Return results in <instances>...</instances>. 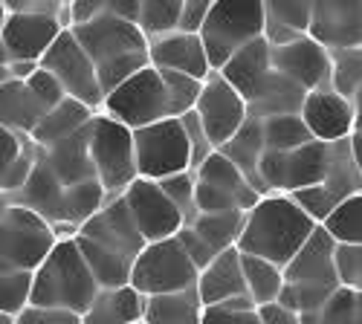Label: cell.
<instances>
[{
  "label": "cell",
  "mask_w": 362,
  "mask_h": 324,
  "mask_svg": "<svg viewBox=\"0 0 362 324\" xmlns=\"http://www.w3.org/2000/svg\"><path fill=\"white\" fill-rule=\"evenodd\" d=\"M316 229L319 223L290 194H269L247 215L238 249L287 270Z\"/></svg>",
  "instance_id": "1"
},
{
  "label": "cell",
  "mask_w": 362,
  "mask_h": 324,
  "mask_svg": "<svg viewBox=\"0 0 362 324\" xmlns=\"http://www.w3.org/2000/svg\"><path fill=\"white\" fill-rule=\"evenodd\" d=\"M73 35L90 55V61L96 64L99 81L105 99L122 87L128 78L151 67V41L136 23L119 20L113 15H99L93 23L76 26Z\"/></svg>",
  "instance_id": "2"
},
{
  "label": "cell",
  "mask_w": 362,
  "mask_h": 324,
  "mask_svg": "<svg viewBox=\"0 0 362 324\" xmlns=\"http://www.w3.org/2000/svg\"><path fill=\"white\" fill-rule=\"evenodd\" d=\"M102 292L96 275L90 272L87 260L76 244V238H64L55 252L41 263L35 272V292L33 304L38 307H62L84 316L90 304Z\"/></svg>",
  "instance_id": "3"
},
{
  "label": "cell",
  "mask_w": 362,
  "mask_h": 324,
  "mask_svg": "<svg viewBox=\"0 0 362 324\" xmlns=\"http://www.w3.org/2000/svg\"><path fill=\"white\" fill-rule=\"evenodd\" d=\"M62 244L58 229L26 205L0 209V272H38Z\"/></svg>",
  "instance_id": "4"
},
{
  "label": "cell",
  "mask_w": 362,
  "mask_h": 324,
  "mask_svg": "<svg viewBox=\"0 0 362 324\" xmlns=\"http://www.w3.org/2000/svg\"><path fill=\"white\" fill-rule=\"evenodd\" d=\"M90 154H93L96 180L102 183L107 200L125 197V191L139 180L134 131L105 113H96L90 125Z\"/></svg>",
  "instance_id": "5"
},
{
  "label": "cell",
  "mask_w": 362,
  "mask_h": 324,
  "mask_svg": "<svg viewBox=\"0 0 362 324\" xmlns=\"http://www.w3.org/2000/svg\"><path fill=\"white\" fill-rule=\"evenodd\" d=\"M264 29L267 15L261 0H247V4H221V0H215L212 15H209L200 32L212 70L221 73L240 49L264 38Z\"/></svg>",
  "instance_id": "6"
},
{
  "label": "cell",
  "mask_w": 362,
  "mask_h": 324,
  "mask_svg": "<svg viewBox=\"0 0 362 324\" xmlns=\"http://www.w3.org/2000/svg\"><path fill=\"white\" fill-rule=\"evenodd\" d=\"M102 113L116 122H122L131 131H142L148 125H157L165 119H177L165 78L157 67H145L142 73L128 78L122 87H116L105 99Z\"/></svg>",
  "instance_id": "7"
},
{
  "label": "cell",
  "mask_w": 362,
  "mask_h": 324,
  "mask_svg": "<svg viewBox=\"0 0 362 324\" xmlns=\"http://www.w3.org/2000/svg\"><path fill=\"white\" fill-rule=\"evenodd\" d=\"M197 212L200 215H223V212H252L264 194L247 180L226 154L215 151L197 171Z\"/></svg>",
  "instance_id": "8"
},
{
  "label": "cell",
  "mask_w": 362,
  "mask_h": 324,
  "mask_svg": "<svg viewBox=\"0 0 362 324\" xmlns=\"http://www.w3.org/2000/svg\"><path fill=\"white\" fill-rule=\"evenodd\" d=\"M200 270L183 249L180 238H168L160 244H148L139 260L134 263L131 287L139 289L145 299L154 296H171V292H183L197 287Z\"/></svg>",
  "instance_id": "9"
},
{
  "label": "cell",
  "mask_w": 362,
  "mask_h": 324,
  "mask_svg": "<svg viewBox=\"0 0 362 324\" xmlns=\"http://www.w3.org/2000/svg\"><path fill=\"white\" fill-rule=\"evenodd\" d=\"M134 145L142 180L163 183L168 176L192 171V142L183 119H165L134 131Z\"/></svg>",
  "instance_id": "10"
},
{
  "label": "cell",
  "mask_w": 362,
  "mask_h": 324,
  "mask_svg": "<svg viewBox=\"0 0 362 324\" xmlns=\"http://www.w3.org/2000/svg\"><path fill=\"white\" fill-rule=\"evenodd\" d=\"M337 145L327 142H310L305 148L290 151V154H264L261 160V183L267 197L269 194H296L325 183V176L334 162Z\"/></svg>",
  "instance_id": "11"
},
{
  "label": "cell",
  "mask_w": 362,
  "mask_h": 324,
  "mask_svg": "<svg viewBox=\"0 0 362 324\" xmlns=\"http://www.w3.org/2000/svg\"><path fill=\"white\" fill-rule=\"evenodd\" d=\"M41 67L62 81V87L67 90L70 99H76V102L87 104L90 110L102 113L105 90H102L96 64L90 61V55L84 52V47L73 35V29L62 32V38H58L52 44V49L41 58Z\"/></svg>",
  "instance_id": "12"
},
{
  "label": "cell",
  "mask_w": 362,
  "mask_h": 324,
  "mask_svg": "<svg viewBox=\"0 0 362 324\" xmlns=\"http://www.w3.org/2000/svg\"><path fill=\"white\" fill-rule=\"evenodd\" d=\"M0 67L12 61H41L67 29L52 15L38 12H9L0 6Z\"/></svg>",
  "instance_id": "13"
},
{
  "label": "cell",
  "mask_w": 362,
  "mask_h": 324,
  "mask_svg": "<svg viewBox=\"0 0 362 324\" xmlns=\"http://www.w3.org/2000/svg\"><path fill=\"white\" fill-rule=\"evenodd\" d=\"M194 113L200 116V122H203L209 139H212V145L218 151L226 148V145L240 133V128L250 122L247 99L240 96L221 73H212L203 81V93H200Z\"/></svg>",
  "instance_id": "14"
},
{
  "label": "cell",
  "mask_w": 362,
  "mask_h": 324,
  "mask_svg": "<svg viewBox=\"0 0 362 324\" xmlns=\"http://www.w3.org/2000/svg\"><path fill=\"white\" fill-rule=\"evenodd\" d=\"M78 238L96 244L99 249L122 258V260H131V263H136L148 246V241L142 238V232H139V226L128 209L125 197L110 200L96 217H90L78 229Z\"/></svg>",
  "instance_id": "15"
},
{
  "label": "cell",
  "mask_w": 362,
  "mask_h": 324,
  "mask_svg": "<svg viewBox=\"0 0 362 324\" xmlns=\"http://www.w3.org/2000/svg\"><path fill=\"white\" fill-rule=\"evenodd\" d=\"M125 203L142 232L148 244H160L168 238H177L186 229V217L171 203V197L163 191L160 183L154 180H139L125 191Z\"/></svg>",
  "instance_id": "16"
},
{
  "label": "cell",
  "mask_w": 362,
  "mask_h": 324,
  "mask_svg": "<svg viewBox=\"0 0 362 324\" xmlns=\"http://www.w3.org/2000/svg\"><path fill=\"white\" fill-rule=\"evenodd\" d=\"M273 70L298 84L305 93H319L334 87V52L316 38L305 35L296 44L273 49Z\"/></svg>",
  "instance_id": "17"
},
{
  "label": "cell",
  "mask_w": 362,
  "mask_h": 324,
  "mask_svg": "<svg viewBox=\"0 0 362 324\" xmlns=\"http://www.w3.org/2000/svg\"><path fill=\"white\" fill-rule=\"evenodd\" d=\"M310 38L330 52L362 49V0H319Z\"/></svg>",
  "instance_id": "18"
},
{
  "label": "cell",
  "mask_w": 362,
  "mask_h": 324,
  "mask_svg": "<svg viewBox=\"0 0 362 324\" xmlns=\"http://www.w3.org/2000/svg\"><path fill=\"white\" fill-rule=\"evenodd\" d=\"M301 119L308 122L316 142H327V145L348 142L359 125L354 102L339 96L334 87H330V90L310 93L305 107H301Z\"/></svg>",
  "instance_id": "19"
},
{
  "label": "cell",
  "mask_w": 362,
  "mask_h": 324,
  "mask_svg": "<svg viewBox=\"0 0 362 324\" xmlns=\"http://www.w3.org/2000/svg\"><path fill=\"white\" fill-rule=\"evenodd\" d=\"M287 284H308L322 289H339V270H337V241L319 226L313 238L301 246V252L290 260L284 270Z\"/></svg>",
  "instance_id": "20"
},
{
  "label": "cell",
  "mask_w": 362,
  "mask_h": 324,
  "mask_svg": "<svg viewBox=\"0 0 362 324\" xmlns=\"http://www.w3.org/2000/svg\"><path fill=\"white\" fill-rule=\"evenodd\" d=\"M151 67L183 73V76H192L200 81H206L215 73L212 64H209V52L203 47V38L186 35V32H174L168 38H160L151 44Z\"/></svg>",
  "instance_id": "21"
},
{
  "label": "cell",
  "mask_w": 362,
  "mask_h": 324,
  "mask_svg": "<svg viewBox=\"0 0 362 324\" xmlns=\"http://www.w3.org/2000/svg\"><path fill=\"white\" fill-rule=\"evenodd\" d=\"M197 292L206 307H218L229 299L250 296L247 292V275H244V260H240V249H229L218 255L209 267L200 272Z\"/></svg>",
  "instance_id": "22"
},
{
  "label": "cell",
  "mask_w": 362,
  "mask_h": 324,
  "mask_svg": "<svg viewBox=\"0 0 362 324\" xmlns=\"http://www.w3.org/2000/svg\"><path fill=\"white\" fill-rule=\"evenodd\" d=\"M90 125L84 131H78L76 136L58 142L55 148H41V157L47 160L52 174L64 186H81V183L96 180L93 154H90Z\"/></svg>",
  "instance_id": "23"
},
{
  "label": "cell",
  "mask_w": 362,
  "mask_h": 324,
  "mask_svg": "<svg viewBox=\"0 0 362 324\" xmlns=\"http://www.w3.org/2000/svg\"><path fill=\"white\" fill-rule=\"evenodd\" d=\"M221 76L235 87V90L252 102V96L261 90V84L273 76V47L267 44V38L252 41L250 47L240 49L232 61L221 70Z\"/></svg>",
  "instance_id": "24"
},
{
  "label": "cell",
  "mask_w": 362,
  "mask_h": 324,
  "mask_svg": "<svg viewBox=\"0 0 362 324\" xmlns=\"http://www.w3.org/2000/svg\"><path fill=\"white\" fill-rule=\"evenodd\" d=\"M44 116H47V110L33 96L26 81H4L0 84V128L33 136L35 128L44 122Z\"/></svg>",
  "instance_id": "25"
},
{
  "label": "cell",
  "mask_w": 362,
  "mask_h": 324,
  "mask_svg": "<svg viewBox=\"0 0 362 324\" xmlns=\"http://www.w3.org/2000/svg\"><path fill=\"white\" fill-rule=\"evenodd\" d=\"M310 93H305L298 84H293L290 78H284L281 73L273 70L261 90L252 96L250 102V119H258V122H267L273 119V116H296L301 113Z\"/></svg>",
  "instance_id": "26"
},
{
  "label": "cell",
  "mask_w": 362,
  "mask_h": 324,
  "mask_svg": "<svg viewBox=\"0 0 362 324\" xmlns=\"http://www.w3.org/2000/svg\"><path fill=\"white\" fill-rule=\"evenodd\" d=\"M81 318H84V324H142L145 321V296L139 289H134L131 284L102 289Z\"/></svg>",
  "instance_id": "27"
},
{
  "label": "cell",
  "mask_w": 362,
  "mask_h": 324,
  "mask_svg": "<svg viewBox=\"0 0 362 324\" xmlns=\"http://www.w3.org/2000/svg\"><path fill=\"white\" fill-rule=\"evenodd\" d=\"M93 119H96V110H90L87 104H81L76 99H67L64 104H58L52 113L44 116V122L33 133V142L38 148H55L58 142H64V139L76 136L78 131H84Z\"/></svg>",
  "instance_id": "28"
},
{
  "label": "cell",
  "mask_w": 362,
  "mask_h": 324,
  "mask_svg": "<svg viewBox=\"0 0 362 324\" xmlns=\"http://www.w3.org/2000/svg\"><path fill=\"white\" fill-rule=\"evenodd\" d=\"M206 304L197 287L145 299V324H203Z\"/></svg>",
  "instance_id": "29"
},
{
  "label": "cell",
  "mask_w": 362,
  "mask_h": 324,
  "mask_svg": "<svg viewBox=\"0 0 362 324\" xmlns=\"http://www.w3.org/2000/svg\"><path fill=\"white\" fill-rule=\"evenodd\" d=\"M221 154H226L240 171L247 174V180L267 197L264 183H261V174H258L261 160H264V154H267V145H264V122L250 119L244 128H240V133L226 145V148H221Z\"/></svg>",
  "instance_id": "30"
},
{
  "label": "cell",
  "mask_w": 362,
  "mask_h": 324,
  "mask_svg": "<svg viewBox=\"0 0 362 324\" xmlns=\"http://www.w3.org/2000/svg\"><path fill=\"white\" fill-rule=\"evenodd\" d=\"M244 226H247V212H223V215H197V220L189 229H194V234L203 244L223 255L229 249H238Z\"/></svg>",
  "instance_id": "31"
},
{
  "label": "cell",
  "mask_w": 362,
  "mask_h": 324,
  "mask_svg": "<svg viewBox=\"0 0 362 324\" xmlns=\"http://www.w3.org/2000/svg\"><path fill=\"white\" fill-rule=\"evenodd\" d=\"M240 260H244V275H247V292L252 296V301L258 307H269V304H279L281 292L287 287L284 281V270L269 263L264 258L255 255H244L240 252Z\"/></svg>",
  "instance_id": "32"
},
{
  "label": "cell",
  "mask_w": 362,
  "mask_h": 324,
  "mask_svg": "<svg viewBox=\"0 0 362 324\" xmlns=\"http://www.w3.org/2000/svg\"><path fill=\"white\" fill-rule=\"evenodd\" d=\"M316 142L308 122L301 119V113L296 116H273V119L264 122V145L267 154H290L298 151L305 145Z\"/></svg>",
  "instance_id": "33"
},
{
  "label": "cell",
  "mask_w": 362,
  "mask_h": 324,
  "mask_svg": "<svg viewBox=\"0 0 362 324\" xmlns=\"http://www.w3.org/2000/svg\"><path fill=\"white\" fill-rule=\"evenodd\" d=\"M180 15H183V0H142V12H139L136 26L145 32V38L154 44V41L177 32Z\"/></svg>",
  "instance_id": "34"
},
{
  "label": "cell",
  "mask_w": 362,
  "mask_h": 324,
  "mask_svg": "<svg viewBox=\"0 0 362 324\" xmlns=\"http://www.w3.org/2000/svg\"><path fill=\"white\" fill-rule=\"evenodd\" d=\"M322 226L339 246H362V194L345 200Z\"/></svg>",
  "instance_id": "35"
},
{
  "label": "cell",
  "mask_w": 362,
  "mask_h": 324,
  "mask_svg": "<svg viewBox=\"0 0 362 324\" xmlns=\"http://www.w3.org/2000/svg\"><path fill=\"white\" fill-rule=\"evenodd\" d=\"M313 9H316V4H308V0H267L264 4L267 20L287 26L298 35H310Z\"/></svg>",
  "instance_id": "36"
},
{
  "label": "cell",
  "mask_w": 362,
  "mask_h": 324,
  "mask_svg": "<svg viewBox=\"0 0 362 324\" xmlns=\"http://www.w3.org/2000/svg\"><path fill=\"white\" fill-rule=\"evenodd\" d=\"M35 272H0V313L21 316L33 307Z\"/></svg>",
  "instance_id": "37"
},
{
  "label": "cell",
  "mask_w": 362,
  "mask_h": 324,
  "mask_svg": "<svg viewBox=\"0 0 362 324\" xmlns=\"http://www.w3.org/2000/svg\"><path fill=\"white\" fill-rule=\"evenodd\" d=\"M337 289H322V287H308V284H287L279 304L296 316H310V313H322L325 304L330 301Z\"/></svg>",
  "instance_id": "38"
},
{
  "label": "cell",
  "mask_w": 362,
  "mask_h": 324,
  "mask_svg": "<svg viewBox=\"0 0 362 324\" xmlns=\"http://www.w3.org/2000/svg\"><path fill=\"white\" fill-rule=\"evenodd\" d=\"M319 324H362V292L339 287L319 313Z\"/></svg>",
  "instance_id": "39"
},
{
  "label": "cell",
  "mask_w": 362,
  "mask_h": 324,
  "mask_svg": "<svg viewBox=\"0 0 362 324\" xmlns=\"http://www.w3.org/2000/svg\"><path fill=\"white\" fill-rule=\"evenodd\" d=\"M362 87V49L334 52V90L345 99H354Z\"/></svg>",
  "instance_id": "40"
},
{
  "label": "cell",
  "mask_w": 362,
  "mask_h": 324,
  "mask_svg": "<svg viewBox=\"0 0 362 324\" xmlns=\"http://www.w3.org/2000/svg\"><path fill=\"white\" fill-rule=\"evenodd\" d=\"M163 191L171 197V203L180 209V215L186 217V226H192L197 220V180L194 174H177V176H168V180L160 183Z\"/></svg>",
  "instance_id": "41"
},
{
  "label": "cell",
  "mask_w": 362,
  "mask_h": 324,
  "mask_svg": "<svg viewBox=\"0 0 362 324\" xmlns=\"http://www.w3.org/2000/svg\"><path fill=\"white\" fill-rule=\"evenodd\" d=\"M38 157H41L38 145H35L33 139H29L26 151H23V154H21L9 168L0 171V191H4V197L18 194L29 180H33V174H35V168H38Z\"/></svg>",
  "instance_id": "42"
},
{
  "label": "cell",
  "mask_w": 362,
  "mask_h": 324,
  "mask_svg": "<svg viewBox=\"0 0 362 324\" xmlns=\"http://www.w3.org/2000/svg\"><path fill=\"white\" fill-rule=\"evenodd\" d=\"M26 87L33 90V96L41 102V107L47 110V113H52L58 104H64L70 96H67V90L62 87V81H58L52 73H47L44 67L26 81Z\"/></svg>",
  "instance_id": "43"
},
{
  "label": "cell",
  "mask_w": 362,
  "mask_h": 324,
  "mask_svg": "<svg viewBox=\"0 0 362 324\" xmlns=\"http://www.w3.org/2000/svg\"><path fill=\"white\" fill-rule=\"evenodd\" d=\"M183 128H186L189 142H192V174H194L218 148L212 145V139H209V133H206V128H203V122H200V116H197L194 110L183 116Z\"/></svg>",
  "instance_id": "44"
},
{
  "label": "cell",
  "mask_w": 362,
  "mask_h": 324,
  "mask_svg": "<svg viewBox=\"0 0 362 324\" xmlns=\"http://www.w3.org/2000/svg\"><path fill=\"white\" fill-rule=\"evenodd\" d=\"M337 270L339 284L362 292V246H339L337 244Z\"/></svg>",
  "instance_id": "45"
},
{
  "label": "cell",
  "mask_w": 362,
  "mask_h": 324,
  "mask_svg": "<svg viewBox=\"0 0 362 324\" xmlns=\"http://www.w3.org/2000/svg\"><path fill=\"white\" fill-rule=\"evenodd\" d=\"M15 324H84V318L73 310H62V307H26Z\"/></svg>",
  "instance_id": "46"
},
{
  "label": "cell",
  "mask_w": 362,
  "mask_h": 324,
  "mask_svg": "<svg viewBox=\"0 0 362 324\" xmlns=\"http://www.w3.org/2000/svg\"><path fill=\"white\" fill-rule=\"evenodd\" d=\"M212 6H215V0H183V15H180V29L177 32L200 35L209 15H212Z\"/></svg>",
  "instance_id": "47"
},
{
  "label": "cell",
  "mask_w": 362,
  "mask_h": 324,
  "mask_svg": "<svg viewBox=\"0 0 362 324\" xmlns=\"http://www.w3.org/2000/svg\"><path fill=\"white\" fill-rule=\"evenodd\" d=\"M177 238H180V244H183V249L189 252V258L194 260V267L203 272L206 267H209V263H212L215 258H218V252L212 249V246H209V244H203L200 238H197V234H194V229H183V232H180L177 234Z\"/></svg>",
  "instance_id": "48"
},
{
  "label": "cell",
  "mask_w": 362,
  "mask_h": 324,
  "mask_svg": "<svg viewBox=\"0 0 362 324\" xmlns=\"http://www.w3.org/2000/svg\"><path fill=\"white\" fill-rule=\"evenodd\" d=\"M33 136H23V133H15L9 128H0V171L9 168L23 151Z\"/></svg>",
  "instance_id": "49"
},
{
  "label": "cell",
  "mask_w": 362,
  "mask_h": 324,
  "mask_svg": "<svg viewBox=\"0 0 362 324\" xmlns=\"http://www.w3.org/2000/svg\"><path fill=\"white\" fill-rule=\"evenodd\" d=\"M203 324H264L261 310H244V313H232L221 307H206Z\"/></svg>",
  "instance_id": "50"
},
{
  "label": "cell",
  "mask_w": 362,
  "mask_h": 324,
  "mask_svg": "<svg viewBox=\"0 0 362 324\" xmlns=\"http://www.w3.org/2000/svg\"><path fill=\"white\" fill-rule=\"evenodd\" d=\"M99 15H105V0H70V20L76 26L93 23Z\"/></svg>",
  "instance_id": "51"
},
{
  "label": "cell",
  "mask_w": 362,
  "mask_h": 324,
  "mask_svg": "<svg viewBox=\"0 0 362 324\" xmlns=\"http://www.w3.org/2000/svg\"><path fill=\"white\" fill-rule=\"evenodd\" d=\"M105 12L119 18V20H128V23H139V12H142V0H107Z\"/></svg>",
  "instance_id": "52"
},
{
  "label": "cell",
  "mask_w": 362,
  "mask_h": 324,
  "mask_svg": "<svg viewBox=\"0 0 362 324\" xmlns=\"http://www.w3.org/2000/svg\"><path fill=\"white\" fill-rule=\"evenodd\" d=\"M261 318L264 324H301L296 313L284 310L281 304H269V307H261Z\"/></svg>",
  "instance_id": "53"
},
{
  "label": "cell",
  "mask_w": 362,
  "mask_h": 324,
  "mask_svg": "<svg viewBox=\"0 0 362 324\" xmlns=\"http://www.w3.org/2000/svg\"><path fill=\"white\" fill-rule=\"evenodd\" d=\"M351 102H354V107H356V116H359V119H362V87H359V90H356V96H354Z\"/></svg>",
  "instance_id": "54"
},
{
  "label": "cell",
  "mask_w": 362,
  "mask_h": 324,
  "mask_svg": "<svg viewBox=\"0 0 362 324\" xmlns=\"http://www.w3.org/2000/svg\"><path fill=\"white\" fill-rule=\"evenodd\" d=\"M18 316H9V313H0V324H15Z\"/></svg>",
  "instance_id": "55"
},
{
  "label": "cell",
  "mask_w": 362,
  "mask_h": 324,
  "mask_svg": "<svg viewBox=\"0 0 362 324\" xmlns=\"http://www.w3.org/2000/svg\"><path fill=\"white\" fill-rule=\"evenodd\" d=\"M142 324H145V321H142Z\"/></svg>",
  "instance_id": "56"
}]
</instances>
